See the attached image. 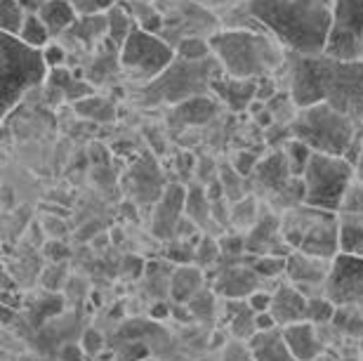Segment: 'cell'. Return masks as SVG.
I'll return each mask as SVG.
<instances>
[{
  "label": "cell",
  "instance_id": "1",
  "mask_svg": "<svg viewBox=\"0 0 363 361\" xmlns=\"http://www.w3.org/2000/svg\"><path fill=\"white\" fill-rule=\"evenodd\" d=\"M335 0H243L250 17L288 52L318 57L325 52Z\"/></svg>",
  "mask_w": 363,
  "mask_h": 361
},
{
  "label": "cell",
  "instance_id": "2",
  "mask_svg": "<svg viewBox=\"0 0 363 361\" xmlns=\"http://www.w3.org/2000/svg\"><path fill=\"white\" fill-rule=\"evenodd\" d=\"M215 60L224 74L241 81H259L286 71L288 50L269 33L243 31V28H220L210 38Z\"/></svg>",
  "mask_w": 363,
  "mask_h": 361
},
{
  "label": "cell",
  "instance_id": "3",
  "mask_svg": "<svg viewBox=\"0 0 363 361\" xmlns=\"http://www.w3.org/2000/svg\"><path fill=\"white\" fill-rule=\"evenodd\" d=\"M288 128L290 137L307 144L314 154L345 156L363 126L357 118L337 111L335 106L321 102L297 111Z\"/></svg>",
  "mask_w": 363,
  "mask_h": 361
},
{
  "label": "cell",
  "instance_id": "4",
  "mask_svg": "<svg viewBox=\"0 0 363 361\" xmlns=\"http://www.w3.org/2000/svg\"><path fill=\"white\" fill-rule=\"evenodd\" d=\"M50 69L43 50L24 45L14 35L3 33L0 43V109L7 118L10 111L38 85L48 83Z\"/></svg>",
  "mask_w": 363,
  "mask_h": 361
},
{
  "label": "cell",
  "instance_id": "5",
  "mask_svg": "<svg viewBox=\"0 0 363 361\" xmlns=\"http://www.w3.org/2000/svg\"><path fill=\"white\" fill-rule=\"evenodd\" d=\"M283 241L290 250L333 262L340 255V215L325 213L307 204L290 208L281 215Z\"/></svg>",
  "mask_w": 363,
  "mask_h": 361
},
{
  "label": "cell",
  "instance_id": "6",
  "mask_svg": "<svg viewBox=\"0 0 363 361\" xmlns=\"http://www.w3.org/2000/svg\"><path fill=\"white\" fill-rule=\"evenodd\" d=\"M220 76H224V69L215 57L206 62H186L177 57L165 74H161L149 85H142L144 102L184 104L194 97L208 95Z\"/></svg>",
  "mask_w": 363,
  "mask_h": 361
},
{
  "label": "cell",
  "instance_id": "7",
  "mask_svg": "<svg viewBox=\"0 0 363 361\" xmlns=\"http://www.w3.org/2000/svg\"><path fill=\"white\" fill-rule=\"evenodd\" d=\"M357 179V168L342 156L314 154L302 175L304 204L325 213H340L350 184Z\"/></svg>",
  "mask_w": 363,
  "mask_h": 361
},
{
  "label": "cell",
  "instance_id": "8",
  "mask_svg": "<svg viewBox=\"0 0 363 361\" xmlns=\"http://www.w3.org/2000/svg\"><path fill=\"white\" fill-rule=\"evenodd\" d=\"M175 60L177 52L168 40L156 33H147L135 24L133 33L121 48V74L140 85H149L165 74Z\"/></svg>",
  "mask_w": 363,
  "mask_h": 361
},
{
  "label": "cell",
  "instance_id": "9",
  "mask_svg": "<svg viewBox=\"0 0 363 361\" xmlns=\"http://www.w3.org/2000/svg\"><path fill=\"white\" fill-rule=\"evenodd\" d=\"M321 102L347 116L363 118V60L337 62L321 55Z\"/></svg>",
  "mask_w": 363,
  "mask_h": 361
},
{
  "label": "cell",
  "instance_id": "10",
  "mask_svg": "<svg viewBox=\"0 0 363 361\" xmlns=\"http://www.w3.org/2000/svg\"><path fill=\"white\" fill-rule=\"evenodd\" d=\"M163 14L161 38L177 48L186 38H213L220 31V19L213 10L196 0H156Z\"/></svg>",
  "mask_w": 363,
  "mask_h": 361
},
{
  "label": "cell",
  "instance_id": "11",
  "mask_svg": "<svg viewBox=\"0 0 363 361\" xmlns=\"http://www.w3.org/2000/svg\"><path fill=\"white\" fill-rule=\"evenodd\" d=\"M325 57L337 62L363 60V0H335Z\"/></svg>",
  "mask_w": 363,
  "mask_h": 361
},
{
  "label": "cell",
  "instance_id": "12",
  "mask_svg": "<svg viewBox=\"0 0 363 361\" xmlns=\"http://www.w3.org/2000/svg\"><path fill=\"white\" fill-rule=\"evenodd\" d=\"M325 298L335 307L363 305V257L340 252L333 260L330 277L325 284Z\"/></svg>",
  "mask_w": 363,
  "mask_h": 361
},
{
  "label": "cell",
  "instance_id": "13",
  "mask_svg": "<svg viewBox=\"0 0 363 361\" xmlns=\"http://www.w3.org/2000/svg\"><path fill=\"white\" fill-rule=\"evenodd\" d=\"M330 267L333 262H328V260L293 250L288 255L286 277L290 284L300 293L307 295V298H321V295H325V284H328V277H330Z\"/></svg>",
  "mask_w": 363,
  "mask_h": 361
},
{
  "label": "cell",
  "instance_id": "14",
  "mask_svg": "<svg viewBox=\"0 0 363 361\" xmlns=\"http://www.w3.org/2000/svg\"><path fill=\"white\" fill-rule=\"evenodd\" d=\"M184 204H186V187L182 184L165 187L163 194L154 204V215H151V234L156 239L175 241L179 222L186 218Z\"/></svg>",
  "mask_w": 363,
  "mask_h": 361
},
{
  "label": "cell",
  "instance_id": "15",
  "mask_svg": "<svg viewBox=\"0 0 363 361\" xmlns=\"http://www.w3.org/2000/svg\"><path fill=\"white\" fill-rule=\"evenodd\" d=\"M245 252L250 257H267V255H276V257H288L290 250L288 243L283 241V232H281V215H276L274 211H262L259 220L255 222V227L245 234Z\"/></svg>",
  "mask_w": 363,
  "mask_h": 361
},
{
  "label": "cell",
  "instance_id": "16",
  "mask_svg": "<svg viewBox=\"0 0 363 361\" xmlns=\"http://www.w3.org/2000/svg\"><path fill=\"white\" fill-rule=\"evenodd\" d=\"M259 279L255 270L248 265H227L217 272L213 291L224 300H245L259 291Z\"/></svg>",
  "mask_w": 363,
  "mask_h": 361
},
{
  "label": "cell",
  "instance_id": "17",
  "mask_svg": "<svg viewBox=\"0 0 363 361\" xmlns=\"http://www.w3.org/2000/svg\"><path fill=\"white\" fill-rule=\"evenodd\" d=\"M252 179H255V184L267 194V196H272V199L279 196V194L295 179L283 149L272 151L267 158H259L257 168L252 172Z\"/></svg>",
  "mask_w": 363,
  "mask_h": 361
},
{
  "label": "cell",
  "instance_id": "18",
  "mask_svg": "<svg viewBox=\"0 0 363 361\" xmlns=\"http://www.w3.org/2000/svg\"><path fill=\"white\" fill-rule=\"evenodd\" d=\"M74 43V48H83L85 52H97L108 40V17L101 14H85L78 17V21L62 35L60 43Z\"/></svg>",
  "mask_w": 363,
  "mask_h": 361
},
{
  "label": "cell",
  "instance_id": "19",
  "mask_svg": "<svg viewBox=\"0 0 363 361\" xmlns=\"http://www.w3.org/2000/svg\"><path fill=\"white\" fill-rule=\"evenodd\" d=\"M309 298L300 293L293 284H283L272 293V316L279 323V328L293 326V323L307 321Z\"/></svg>",
  "mask_w": 363,
  "mask_h": 361
},
{
  "label": "cell",
  "instance_id": "20",
  "mask_svg": "<svg viewBox=\"0 0 363 361\" xmlns=\"http://www.w3.org/2000/svg\"><path fill=\"white\" fill-rule=\"evenodd\" d=\"M213 92L227 109L248 111L250 104L257 99V81H241V78H231L224 74L213 83Z\"/></svg>",
  "mask_w": 363,
  "mask_h": 361
},
{
  "label": "cell",
  "instance_id": "21",
  "mask_svg": "<svg viewBox=\"0 0 363 361\" xmlns=\"http://www.w3.org/2000/svg\"><path fill=\"white\" fill-rule=\"evenodd\" d=\"M283 340H286L288 350L300 361H316L323 355V345L316 335V326L309 321L293 323V326L281 328Z\"/></svg>",
  "mask_w": 363,
  "mask_h": 361
},
{
  "label": "cell",
  "instance_id": "22",
  "mask_svg": "<svg viewBox=\"0 0 363 361\" xmlns=\"http://www.w3.org/2000/svg\"><path fill=\"white\" fill-rule=\"evenodd\" d=\"M203 291V270L196 265H179L170 274L168 293L172 298V305H189L196 295Z\"/></svg>",
  "mask_w": 363,
  "mask_h": 361
},
{
  "label": "cell",
  "instance_id": "23",
  "mask_svg": "<svg viewBox=\"0 0 363 361\" xmlns=\"http://www.w3.org/2000/svg\"><path fill=\"white\" fill-rule=\"evenodd\" d=\"M48 85H50V90H52L55 95H57L60 102L67 99V102L76 104V102H81V99L94 95V92H92V83L83 81V78H76V74H71L69 67L67 69L50 71Z\"/></svg>",
  "mask_w": 363,
  "mask_h": 361
},
{
  "label": "cell",
  "instance_id": "24",
  "mask_svg": "<svg viewBox=\"0 0 363 361\" xmlns=\"http://www.w3.org/2000/svg\"><path fill=\"white\" fill-rule=\"evenodd\" d=\"M38 14H40L43 24L48 26V31L52 33L55 40H60L62 35L76 24L78 17H81L69 0H48V3L40 7Z\"/></svg>",
  "mask_w": 363,
  "mask_h": 361
},
{
  "label": "cell",
  "instance_id": "25",
  "mask_svg": "<svg viewBox=\"0 0 363 361\" xmlns=\"http://www.w3.org/2000/svg\"><path fill=\"white\" fill-rule=\"evenodd\" d=\"M248 348L252 352V357H255V361H300L288 350L281 328L269 331V333H257L248 343Z\"/></svg>",
  "mask_w": 363,
  "mask_h": 361
},
{
  "label": "cell",
  "instance_id": "26",
  "mask_svg": "<svg viewBox=\"0 0 363 361\" xmlns=\"http://www.w3.org/2000/svg\"><path fill=\"white\" fill-rule=\"evenodd\" d=\"M184 215L201 229V232L208 234L210 225H213V201L208 199V191H206V187H203V184L186 187Z\"/></svg>",
  "mask_w": 363,
  "mask_h": 361
},
{
  "label": "cell",
  "instance_id": "27",
  "mask_svg": "<svg viewBox=\"0 0 363 361\" xmlns=\"http://www.w3.org/2000/svg\"><path fill=\"white\" fill-rule=\"evenodd\" d=\"M227 307L231 309L229 316V333L236 343H245L248 345L252 338L257 335V326H255V312L248 302L243 300H227Z\"/></svg>",
  "mask_w": 363,
  "mask_h": 361
},
{
  "label": "cell",
  "instance_id": "28",
  "mask_svg": "<svg viewBox=\"0 0 363 361\" xmlns=\"http://www.w3.org/2000/svg\"><path fill=\"white\" fill-rule=\"evenodd\" d=\"M220 109V99H213L208 95H201V97H194L189 99L184 104H177L175 106V118L182 121V126H199V123H206L210 121Z\"/></svg>",
  "mask_w": 363,
  "mask_h": 361
},
{
  "label": "cell",
  "instance_id": "29",
  "mask_svg": "<svg viewBox=\"0 0 363 361\" xmlns=\"http://www.w3.org/2000/svg\"><path fill=\"white\" fill-rule=\"evenodd\" d=\"M340 252L363 257V218L340 215Z\"/></svg>",
  "mask_w": 363,
  "mask_h": 361
},
{
  "label": "cell",
  "instance_id": "30",
  "mask_svg": "<svg viewBox=\"0 0 363 361\" xmlns=\"http://www.w3.org/2000/svg\"><path fill=\"white\" fill-rule=\"evenodd\" d=\"M74 111L81 118H88L94 123H111L116 118V104L99 95H90L74 104Z\"/></svg>",
  "mask_w": 363,
  "mask_h": 361
},
{
  "label": "cell",
  "instance_id": "31",
  "mask_svg": "<svg viewBox=\"0 0 363 361\" xmlns=\"http://www.w3.org/2000/svg\"><path fill=\"white\" fill-rule=\"evenodd\" d=\"M108 17V43H113L116 48H123V43L128 40V35L133 33L135 28V19L130 17L128 7L118 3L116 7H111V10L106 12Z\"/></svg>",
  "mask_w": 363,
  "mask_h": 361
},
{
  "label": "cell",
  "instance_id": "32",
  "mask_svg": "<svg viewBox=\"0 0 363 361\" xmlns=\"http://www.w3.org/2000/svg\"><path fill=\"white\" fill-rule=\"evenodd\" d=\"M17 38L24 43V45L33 48V50H45L50 43H52V33L48 31V26L43 24L40 14L38 12H28V17L24 21V26H21V31Z\"/></svg>",
  "mask_w": 363,
  "mask_h": 361
},
{
  "label": "cell",
  "instance_id": "33",
  "mask_svg": "<svg viewBox=\"0 0 363 361\" xmlns=\"http://www.w3.org/2000/svg\"><path fill=\"white\" fill-rule=\"evenodd\" d=\"M259 215H262V208L257 206V199L255 196H245L241 199L238 204H231V227L236 229L238 234H243L245 229L255 227V222L259 220Z\"/></svg>",
  "mask_w": 363,
  "mask_h": 361
},
{
  "label": "cell",
  "instance_id": "34",
  "mask_svg": "<svg viewBox=\"0 0 363 361\" xmlns=\"http://www.w3.org/2000/svg\"><path fill=\"white\" fill-rule=\"evenodd\" d=\"M26 17L28 12L19 0H0V28H3V33L17 38Z\"/></svg>",
  "mask_w": 363,
  "mask_h": 361
},
{
  "label": "cell",
  "instance_id": "35",
  "mask_svg": "<svg viewBox=\"0 0 363 361\" xmlns=\"http://www.w3.org/2000/svg\"><path fill=\"white\" fill-rule=\"evenodd\" d=\"M283 154H286V158H288V165H290V170H293V175L302 177L309 161H311V156H314V151H311L307 144H302L300 140L290 137V140L283 144Z\"/></svg>",
  "mask_w": 363,
  "mask_h": 361
},
{
  "label": "cell",
  "instance_id": "36",
  "mask_svg": "<svg viewBox=\"0 0 363 361\" xmlns=\"http://www.w3.org/2000/svg\"><path fill=\"white\" fill-rule=\"evenodd\" d=\"M220 182L224 187V199H227L229 204H238L241 199L248 196V194H245V187H243L245 177L238 175V172L231 168V163L220 168Z\"/></svg>",
  "mask_w": 363,
  "mask_h": 361
},
{
  "label": "cell",
  "instance_id": "37",
  "mask_svg": "<svg viewBox=\"0 0 363 361\" xmlns=\"http://www.w3.org/2000/svg\"><path fill=\"white\" fill-rule=\"evenodd\" d=\"M175 52H177L179 60H186V62H206V60H210V57H215L208 38H186V40H182L179 45L175 48Z\"/></svg>",
  "mask_w": 363,
  "mask_h": 361
},
{
  "label": "cell",
  "instance_id": "38",
  "mask_svg": "<svg viewBox=\"0 0 363 361\" xmlns=\"http://www.w3.org/2000/svg\"><path fill=\"white\" fill-rule=\"evenodd\" d=\"M217 260H222L220 241H217L215 236H210V234H203L199 239V245H196V255H194L196 267L206 270V267L217 265Z\"/></svg>",
  "mask_w": 363,
  "mask_h": 361
},
{
  "label": "cell",
  "instance_id": "39",
  "mask_svg": "<svg viewBox=\"0 0 363 361\" xmlns=\"http://www.w3.org/2000/svg\"><path fill=\"white\" fill-rule=\"evenodd\" d=\"M335 312L337 307L333 302L321 295V298H309V305H307V321L314 323V326H323V323H330L335 319Z\"/></svg>",
  "mask_w": 363,
  "mask_h": 361
},
{
  "label": "cell",
  "instance_id": "40",
  "mask_svg": "<svg viewBox=\"0 0 363 361\" xmlns=\"http://www.w3.org/2000/svg\"><path fill=\"white\" fill-rule=\"evenodd\" d=\"M337 215H342V218H363V182L354 179L350 184Z\"/></svg>",
  "mask_w": 363,
  "mask_h": 361
},
{
  "label": "cell",
  "instance_id": "41",
  "mask_svg": "<svg viewBox=\"0 0 363 361\" xmlns=\"http://www.w3.org/2000/svg\"><path fill=\"white\" fill-rule=\"evenodd\" d=\"M250 267L255 270V274L259 279H274L279 274H286V265H288V257H276V255H267V257H250Z\"/></svg>",
  "mask_w": 363,
  "mask_h": 361
},
{
  "label": "cell",
  "instance_id": "42",
  "mask_svg": "<svg viewBox=\"0 0 363 361\" xmlns=\"http://www.w3.org/2000/svg\"><path fill=\"white\" fill-rule=\"evenodd\" d=\"M189 312H191L196 319H208L215 312V291H201L196 298L189 302Z\"/></svg>",
  "mask_w": 363,
  "mask_h": 361
},
{
  "label": "cell",
  "instance_id": "43",
  "mask_svg": "<svg viewBox=\"0 0 363 361\" xmlns=\"http://www.w3.org/2000/svg\"><path fill=\"white\" fill-rule=\"evenodd\" d=\"M43 57H45V64H48L50 71L67 69V64H69V50L64 48L60 40L50 43V45L43 50Z\"/></svg>",
  "mask_w": 363,
  "mask_h": 361
},
{
  "label": "cell",
  "instance_id": "44",
  "mask_svg": "<svg viewBox=\"0 0 363 361\" xmlns=\"http://www.w3.org/2000/svg\"><path fill=\"white\" fill-rule=\"evenodd\" d=\"M71 5L76 7L78 14L85 17V14H101V12H108L111 7H116L123 0H69Z\"/></svg>",
  "mask_w": 363,
  "mask_h": 361
},
{
  "label": "cell",
  "instance_id": "45",
  "mask_svg": "<svg viewBox=\"0 0 363 361\" xmlns=\"http://www.w3.org/2000/svg\"><path fill=\"white\" fill-rule=\"evenodd\" d=\"M259 163V158L252 154V151H238V154L231 158V168H234L241 177H252Z\"/></svg>",
  "mask_w": 363,
  "mask_h": 361
},
{
  "label": "cell",
  "instance_id": "46",
  "mask_svg": "<svg viewBox=\"0 0 363 361\" xmlns=\"http://www.w3.org/2000/svg\"><path fill=\"white\" fill-rule=\"evenodd\" d=\"M81 348L85 350V355L88 357H97L101 350H104V335L99 333V331H94V328H88L83 333V343H81Z\"/></svg>",
  "mask_w": 363,
  "mask_h": 361
},
{
  "label": "cell",
  "instance_id": "47",
  "mask_svg": "<svg viewBox=\"0 0 363 361\" xmlns=\"http://www.w3.org/2000/svg\"><path fill=\"white\" fill-rule=\"evenodd\" d=\"M222 361H255L252 357L250 348L245 343H229L227 348H224V359Z\"/></svg>",
  "mask_w": 363,
  "mask_h": 361
},
{
  "label": "cell",
  "instance_id": "48",
  "mask_svg": "<svg viewBox=\"0 0 363 361\" xmlns=\"http://www.w3.org/2000/svg\"><path fill=\"white\" fill-rule=\"evenodd\" d=\"M64 277H67L64 262L52 265L45 274H43V284H45V288H50V291H57V288H62V286H64Z\"/></svg>",
  "mask_w": 363,
  "mask_h": 361
},
{
  "label": "cell",
  "instance_id": "49",
  "mask_svg": "<svg viewBox=\"0 0 363 361\" xmlns=\"http://www.w3.org/2000/svg\"><path fill=\"white\" fill-rule=\"evenodd\" d=\"M248 305L252 307V312H255V314L269 312V309H272V293H267V291L252 293L248 298Z\"/></svg>",
  "mask_w": 363,
  "mask_h": 361
},
{
  "label": "cell",
  "instance_id": "50",
  "mask_svg": "<svg viewBox=\"0 0 363 361\" xmlns=\"http://www.w3.org/2000/svg\"><path fill=\"white\" fill-rule=\"evenodd\" d=\"M45 252H48L50 260H52L55 265L57 262H64V260H69V248L62 241H50L45 245Z\"/></svg>",
  "mask_w": 363,
  "mask_h": 361
},
{
  "label": "cell",
  "instance_id": "51",
  "mask_svg": "<svg viewBox=\"0 0 363 361\" xmlns=\"http://www.w3.org/2000/svg\"><path fill=\"white\" fill-rule=\"evenodd\" d=\"M60 357L62 361H85V350L81 348V345H74V343H69V345H64L62 352H60Z\"/></svg>",
  "mask_w": 363,
  "mask_h": 361
},
{
  "label": "cell",
  "instance_id": "52",
  "mask_svg": "<svg viewBox=\"0 0 363 361\" xmlns=\"http://www.w3.org/2000/svg\"><path fill=\"white\" fill-rule=\"evenodd\" d=\"M255 326H257V333H269V331H279V323L272 316V312H262L255 316Z\"/></svg>",
  "mask_w": 363,
  "mask_h": 361
},
{
  "label": "cell",
  "instance_id": "53",
  "mask_svg": "<svg viewBox=\"0 0 363 361\" xmlns=\"http://www.w3.org/2000/svg\"><path fill=\"white\" fill-rule=\"evenodd\" d=\"M125 274H128V277L133 274L135 279H137V277H142V274H144V262H142V257H137V255L125 257Z\"/></svg>",
  "mask_w": 363,
  "mask_h": 361
},
{
  "label": "cell",
  "instance_id": "54",
  "mask_svg": "<svg viewBox=\"0 0 363 361\" xmlns=\"http://www.w3.org/2000/svg\"><path fill=\"white\" fill-rule=\"evenodd\" d=\"M196 3L206 5L208 10H213L215 14H220L222 10H227V7H231L234 3H238V0H196Z\"/></svg>",
  "mask_w": 363,
  "mask_h": 361
},
{
  "label": "cell",
  "instance_id": "55",
  "mask_svg": "<svg viewBox=\"0 0 363 361\" xmlns=\"http://www.w3.org/2000/svg\"><path fill=\"white\" fill-rule=\"evenodd\" d=\"M151 319H158V321H161V319H165V316H170L172 314V307L168 305V302H156V305L154 307H151Z\"/></svg>",
  "mask_w": 363,
  "mask_h": 361
},
{
  "label": "cell",
  "instance_id": "56",
  "mask_svg": "<svg viewBox=\"0 0 363 361\" xmlns=\"http://www.w3.org/2000/svg\"><path fill=\"white\" fill-rule=\"evenodd\" d=\"M21 5L26 7V12H40V7L48 3V0H19Z\"/></svg>",
  "mask_w": 363,
  "mask_h": 361
},
{
  "label": "cell",
  "instance_id": "57",
  "mask_svg": "<svg viewBox=\"0 0 363 361\" xmlns=\"http://www.w3.org/2000/svg\"><path fill=\"white\" fill-rule=\"evenodd\" d=\"M357 179H359V182H363V154H361L359 163H357Z\"/></svg>",
  "mask_w": 363,
  "mask_h": 361
},
{
  "label": "cell",
  "instance_id": "58",
  "mask_svg": "<svg viewBox=\"0 0 363 361\" xmlns=\"http://www.w3.org/2000/svg\"><path fill=\"white\" fill-rule=\"evenodd\" d=\"M316 361H333V359H330V357H328V355H321V357H318V359H316Z\"/></svg>",
  "mask_w": 363,
  "mask_h": 361
},
{
  "label": "cell",
  "instance_id": "59",
  "mask_svg": "<svg viewBox=\"0 0 363 361\" xmlns=\"http://www.w3.org/2000/svg\"><path fill=\"white\" fill-rule=\"evenodd\" d=\"M359 348H361V357H363V338H361V345H359Z\"/></svg>",
  "mask_w": 363,
  "mask_h": 361
},
{
  "label": "cell",
  "instance_id": "60",
  "mask_svg": "<svg viewBox=\"0 0 363 361\" xmlns=\"http://www.w3.org/2000/svg\"><path fill=\"white\" fill-rule=\"evenodd\" d=\"M144 3H156V0H144Z\"/></svg>",
  "mask_w": 363,
  "mask_h": 361
}]
</instances>
